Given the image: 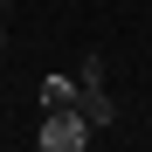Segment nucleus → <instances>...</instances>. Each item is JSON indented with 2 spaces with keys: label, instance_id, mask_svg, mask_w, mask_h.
Wrapping results in <instances>:
<instances>
[{
  "label": "nucleus",
  "instance_id": "1",
  "mask_svg": "<svg viewBox=\"0 0 152 152\" xmlns=\"http://www.w3.org/2000/svg\"><path fill=\"white\" fill-rule=\"evenodd\" d=\"M97 124L76 111V104H42V124H35V145L42 152H83Z\"/></svg>",
  "mask_w": 152,
  "mask_h": 152
},
{
  "label": "nucleus",
  "instance_id": "2",
  "mask_svg": "<svg viewBox=\"0 0 152 152\" xmlns=\"http://www.w3.org/2000/svg\"><path fill=\"white\" fill-rule=\"evenodd\" d=\"M76 111H83L97 132H111V124H118V97H111L104 83H83V90H76Z\"/></svg>",
  "mask_w": 152,
  "mask_h": 152
},
{
  "label": "nucleus",
  "instance_id": "3",
  "mask_svg": "<svg viewBox=\"0 0 152 152\" xmlns=\"http://www.w3.org/2000/svg\"><path fill=\"white\" fill-rule=\"evenodd\" d=\"M76 90H83V83H69V76H56V83H42V104H76Z\"/></svg>",
  "mask_w": 152,
  "mask_h": 152
},
{
  "label": "nucleus",
  "instance_id": "4",
  "mask_svg": "<svg viewBox=\"0 0 152 152\" xmlns=\"http://www.w3.org/2000/svg\"><path fill=\"white\" fill-rule=\"evenodd\" d=\"M76 83H104V56H83L76 62Z\"/></svg>",
  "mask_w": 152,
  "mask_h": 152
},
{
  "label": "nucleus",
  "instance_id": "5",
  "mask_svg": "<svg viewBox=\"0 0 152 152\" xmlns=\"http://www.w3.org/2000/svg\"><path fill=\"white\" fill-rule=\"evenodd\" d=\"M0 56H7V14H0Z\"/></svg>",
  "mask_w": 152,
  "mask_h": 152
},
{
  "label": "nucleus",
  "instance_id": "6",
  "mask_svg": "<svg viewBox=\"0 0 152 152\" xmlns=\"http://www.w3.org/2000/svg\"><path fill=\"white\" fill-rule=\"evenodd\" d=\"M0 14H14V0H0Z\"/></svg>",
  "mask_w": 152,
  "mask_h": 152
}]
</instances>
